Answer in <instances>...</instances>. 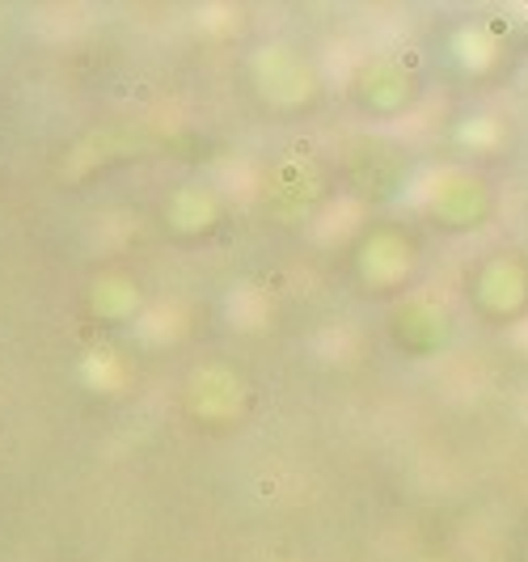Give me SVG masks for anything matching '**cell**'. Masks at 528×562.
I'll list each match as a JSON object with an SVG mask.
<instances>
[{"label": "cell", "instance_id": "1", "mask_svg": "<svg viewBox=\"0 0 528 562\" xmlns=\"http://www.w3.org/2000/svg\"><path fill=\"white\" fill-rule=\"evenodd\" d=\"M470 310L486 326H525L528 322V254L495 250L482 254L465 276Z\"/></svg>", "mask_w": 528, "mask_h": 562}, {"label": "cell", "instance_id": "2", "mask_svg": "<svg viewBox=\"0 0 528 562\" xmlns=\"http://www.w3.org/2000/svg\"><path fill=\"white\" fill-rule=\"evenodd\" d=\"M427 216L448 237H473V233H482L499 216V191H495L491 178L457 169V173H448L445 182L431 191Z\"/></svg>", "mask_w": 528, "mask_h": 562}, {"label": "cell", "instance_id": "3", "mask_svg": "<svg viewBox=\"0 0 528 562\" xmlns=\"http://www.w3.org/2000/svg\"><path fill=\"white\" fill-rule=\"evenodd\" d=\"M393 330H397V342L415 356H440L452 347L457 338V317L445 310V305H431V301H415L393 317Z\"/></svg>", "mask_w": 528, "mask_h": 562}, {"label": "cell", "instance_id": "4", "mask_svg": "<svg viewBox=\"0 0 528 562\" xmlns=\"http://www.w3.org/2000/svg\"><path fill=\"white\" fill-rule=\"evenodd\" d=\"M368 98H372V106H377V111H402V106H406V98H411V81H406V72H402V68H393V64L372 68V72H368Z\"/></svg>", "mask_w": 528, "mask_h": 562}]
</instances>
